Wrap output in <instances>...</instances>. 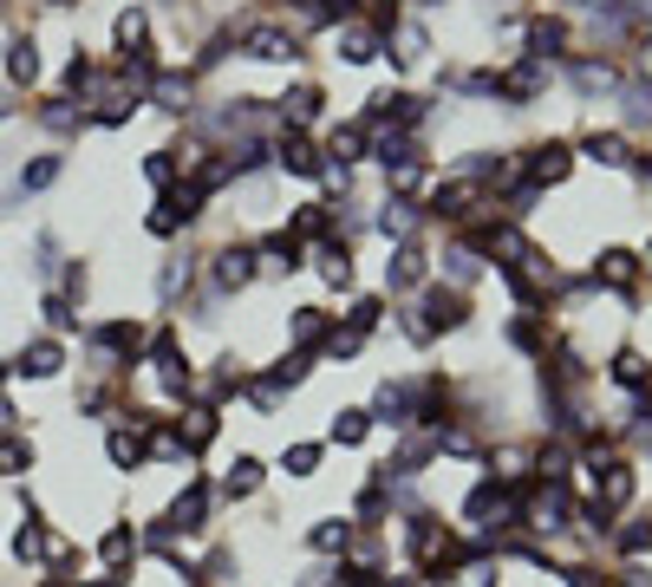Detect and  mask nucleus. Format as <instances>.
Here are the masks:
<instances>
[{"mask_svg":"<svg viewBox=\"0 0 652 587\" xmlns=\"http://www.w3.org/2000/svg\"><path fill=\"white\" fill-rule=\"evenodd\" d=\"M242 53L261 60V66H300L307 60V40L288 33V26H275V20H255V26H242Z\"/></svg>","mask_w":652,"mask_h":587,"instance_id":"obj_1","label":"nucleus"},{"mask_svg":"<svg viewBox=\"0 0 652 587\" xmlns=\"http://www.w3.org/2000/svg\"><path fill=\"white\" fill-rule=\"evenodd\" d=\"M548 78H555V66H542V60H515L509 73H496V98H503L509 111H522V105H535L542 92H548Z\"/></svg>","mask_w":652,"mask_h":587,"instance_id":"obj_2","label":"nucleus"},{"mask_svg":"<svg viewBox=\"0 0 652 587\" xmlns=\"http://www.w3.org/2000/svg\"><path fill=\"white\" fill-rule=\"evenodd\" d=\"M411 320L425 327V340H431V333H457V327L470 320V300L457 288H425V300L411 307Z\"/></svg>","mask_w":652,"mask_h":587,"instance_id":"obj_3","label":"nucleus"},{"mask_svg":"<svg viewBox=\"0 0 652 587\" xmlns=\"http://www.w3.org/2000/svg\"><path fill=\"white\" fill-rule=\"evenodd\" d=\"M568 46H575V33H568V20H562V13H535V20H528V33H522V53H528V60H542V66L568 60Z\"/></svg>","mask_w":652,"mask_h":587,"instance_id":"obj_4","label":"nucleus"},{"mask_svg":"<svg viewBox=\"0 0 652 587\" xmlns=\"http://www.w3.org/2000/svg\"><path fill=\"white\" fill-rule=\"evenodd\" d=\"M568 170H575V150L568 145H535L522 157V183L542 196V190H555V183H568Z\"/></svg>","mask_w":652,"mask_h":587,"instance_id":"obj_5","label":"nucleus"},{"mask_svg":"<svg viewBox=\"0 0 652 587\" xmlns=\"http://www.w3.org/2000/svg\"><path fill=\"white\" fill-rule=\"evenodd\" d=\"M145 105L170 111V118H190V111H196V78H190V73H170V66H163V73L150 78Z\"/></svg>","mask_w":652,"mask_h":587,"instance_id":"obj_6","label":"nucleus"},{"mask_svg":"<svg viewBox=\"0 0 652 587\" xmlns=\"http://www.w3.org/2000/svg\"><path fill=\"white\" fill-rule=\"evenodd\" d=\"M248 281H255V248H235V242H228V248L210 255V288L216 294H242Z\"/></svg>","mask_w":652,"mask_h":587,"instance_id":"obj_7","label":"nucleus"},{"mask_svg":"<svg viewBox=\"0 0 652 587\" xmlns=\"http://www.w3.org/2000/svg\"><path fill=\"white\" fill-rule=\"evenodd\" d=\"M477 203H483V183H470V177H450V183L431 190V216H443V222H470Z\"/></svg>","mask_w":652,"mask_h":587,"instance_id":"obj_8","label":"nucleus"},{"mask_svg":"<svg viewBox=\"0 0 652 587\" xmlns=\"http://www.w3.org/2000/svg\"><path fill=\"white\" fill-rule=\"evenodd\" d=\"M60 366H66V346L60 340H26L7 372H20V378H60Z\"/></svg>","mask_w":652,"mask_h":587,"instance_id":"obj_9","label":"nucleus"},{"mask_svg":"<svg viewBox=\"0 0 652 587\" xmlns=\"http://www.w3.org/2000/svg\"><path fill=\"white\" fill-rule=\"evenodd\" d=\"M92 346H98L105 360H138L145 327H138V320H105V327H92Z\"/></svg>","mask_w":652,"mask_h":587,"instance_id":"obj_10","label":"nucleus"},{"mask_svg":"<svg viewBox=\"0 0 652 587\" xmlns=\"http://www.w3.org/2000/svg\"><path fill=\"white\" fill-rule=\"evenodd\" d=\"M138 548H145V542H138V529H131V522H111V529L98 535V562H105L111 575H131Z\"/></svg>","mask_w":652,"mask_h":587,"instance_id":"obj_11","label":"nucleus"},{"mask_svg":"<svg viewBox=\"0 0 652 587\" xmlns=\"http://www.w3.org/2000/svg\"><path fill=\"white\" fill-rule=\"evenodd\" d=\"M293 268H300V242H293L288 228H275V235L255 242V275H293Z\"/></svg>","mask_w":652,"mask_h":587,"instance_id":"obj_12","label":"nucleus"},{"mask_svg":"<svg viewBox=\"0 0 652 587\" xmlns=\"http://www.w3.org/2000/svg\"><path fill=\"white\" fill-rule=\"evenodd\" d=\"M360 157H372V131H365V118H353V125H333L327 131V163H360Z\"/></svg>","mask_w":652,"mask_h":587,"instance_id":"obj_13","label":"nucleus"},{"mask_svg":"<svg viewBox=\"0 0 652 587\" xmlns=\"http://www.w3.org/2000/svg\"><path fill=\"white\" fill-rule=\"evenodd\" d=\"M333 46H340V60L346 66H365V60H378L385 53V40L365 26V20H346V26H333Z\"/></svg>","mask_w":652,"mask_h":587,"instance_id":"obj_14","label":"nucleus"},{"mask_svg":"<svg viewBox=\"0 0 652 587\" xmlns=\"http://www.w3.org/2000/svg\"><path fill=\"white\" fill-rule=\"evenodd\" d=\"M425 268H431V262H425V248H418V242H398V248H392V262H385V288H392V294L418 288V281H425Z\"/></svg>","mask_w":652,"mask_h":587,"instance_id":"obj_15","label":"nucleus"},{"mask_svg":"<svg viewBox=\"0 0 652 587\" xmlns=\"http://www.w3.org/2000/svg\"><path fill=\"white\" fill-rule=\"evenodd\" d=\"M575 150L587 157V163H600V170H633V150H627L620 131H587Z\"/></svg>","mask_w":652,"mask_h":587,"instance_id":"obj_16","label":"nucleus"},{"mask_svg":"<svg viewBox=\"0 0 652 587\" xmlns=\"http://www.w3.org/2000/svg\"><path fill=\"white\" fill-rule=\"evenodd\" d=\"M313 262H320V281H327V288H353V248H346L340 235L313 242Z\"/></svg>","mask_w":652,"mask_h":587,"instance_id":"obj_17","label":"nucleus"},{"mask_svg":"<svg viewBox=\"0 0 652 587\" xmlns=\"http://www.w3.org/2000/svg\"><path fill=\"white\" fill-rule=\"evenodd\" d=\"M275 163H281L288 177H320V163H327V157L307 145L300 131H281V138H275Z\"/></svg>","mask_w":652,"mask_h":587,"instance_id":"obj_18","label":"nucleus"},{"mask_svg":"<svg viewBox=\"0 0 652 587\" xmlns=\"http://www.w3.org/2000/svg\"><path fill=\"white\" fill-rule=\"evenodd\" d=\"M163 522H170L177 535H190V529H203V522H210V483H190V490H183V497L170 503V515H163Z\"/></svg>","mask_w":652,"mask_h":587,"instance_id":"obj_19","label":"nucleus"},{"mask_svg":"<svg viewBox=\"0 0 652 587\" xmlns=\"http://www.w3.org/2000/svg\"><path fill=\"white\" fill-rule=\"evenodd\" d=\"M568 85L580 98H600V92H620V73L607 60H568Z\"/></svg>","mask_w":652,"mask_h":587,"instance_id":"obj_20","label":"nucleus"},{"mask_svg":"<svg viewBox=\"0 0 652 587\" xmlns=\"http://www.w3.org/2000/svg\"><path fill=\"white\" fill-rule=\"evenodd\" d=\"M633 490H640L633 463H607V470H600V497H594V503L613 515V510H627V503H633Z\"/></svg>","mask_w":652,"mask_h":587,"instance_id":"obj_21","label":"nucleus"},{"mask_svg":"<svg viewBox=\"0 0 652 587\" xmlns=\"http://www.w3.org/2000/svg\"><path fill=\"white\" fill-rule=\"evenodd\" d=\"M111 46H118V60H125V53H145L150 46V13L145 7H125V13L111 20Z\"/></svg>","mask_w":652,"mask_h":587,"instance_id":"obj_22","label":"nucleus"},{"mask_svg":"<svg viewBox=\"0 0 652 587\" xmlns=\"http://www.w3.org/2000/svg\"><path fill=\"white\" fill-rule=\"evenodd\" d=\"M33 78H40V40L13 33L7 40V85H33Z\"/></svg>","mask_w":652,"mask_h":587,"instance_id":"obj_23","label":"nucleus"},{"mask_svg":"<svg viewBox=\"0 0 652 587\" xmlns=\"http://www.w3.org/2000/svg\"><path fill=\"white\" fill-rule=\"evenodd\" d=\"M594 281H600V288H633V281H640V255H633V248H607V255L594 262Z\"/></svg>","mask_w":652,"mask_h":587,"instance_id":"obj_24","label":"nucleus"},{"mask_svg":"<svg viewBox=\"0 0 652 587\" xmlns=\"http://www.w3.org/2000/svg\"><path fill=\"white\" fill-rule=\"evenodd\" d=\"M288 235L300 248H307V242H327V235H333V210H327V203H300L288 216Z\"/></svg>","mask_w":652,"mask_h":587,"instance_id":"obj_25","label":"nucleus"},{"mask_svg":"<svg viewBox=\"0 0 652 587\" xmlns=\"http://www.w3.org/2000/svg\"><path fill=\"white\" fill-rule=\"evenodd\" d=\"M33 118H40L53 138H73V131H85V125H92V118H85V105H73V98H46Z\"/></svg>","mask_w":652,"mask_h":587,"instance_id":"obj_26","label":"nucleus"},{"mask_svg":"<svg viewBox=\"0 0 652 587\" xmlns=\"http://www.w3.org/2000/svg\"><path fill=\"white\" fill-rule=\"evenodd\" d=\"M320 105H327V98H320V85H288V92H281V118H288V131L313 125V118H320Z\"/></svg>","mask_w":652,"mask_h":587,"instance_id":"obj_27","label":"nucleus"},{"mask_svg":"<svg viewBox=\"0 0 652 587\" xmlns=\"http://www.w3.org/2000/svg\"><path fill=\"white\" fill-rule=\"evenodd\" d=\"M60 170H66V157H60V150H40L33 163H20V196L53 190V183H60Z\"/></svg>","mask_w":652,"mask_h":587,"instance_id":"obj_28","label":"nucleus"},{"mask_svg":"<svg viewBox=\"0 0 652 587\" xmlns=\"http://www.w3.org/2000/svg\"><path fill=\"white\" fill-rule=\"evenodd\" d=\"M509 346L528 353V360H548V333H542V313H515L509 320Z\"/></svg>","mask_w":652,"mask_h":587,"instance_id":"obj_29","label":"nucleus"},{"mask_svg":"<svg viewBox=\"0 0 652 587\" xmlns=\"http://www.w3.org/2000/svg\"><path fill=\"white\" fill-rule=\"evenodd\" d=\"M307 548H320V555H346V548H353V522H346V515L313 522V529H307Z\"/></svg>","mask_w":652,"mask_h":587,"instance_id":"obj_30","label":"nucleus"},{"mask_svg":"<svg viewBox=\"0 0 652 587\" xmlns=\"http://www.w3.org/2000/svg\"><path fill=\"white\" fill-rule=\"evenodd\" d=\"M183 170H190V157H177V150H150V157H145L150 190H163V196H170V190L183 183Z\"/></svg>","mask_w":652,"mask_h":587,"instance_id":"obj_31","label":"nucleus"},{"mask_svg":"<svg viewBox=\"0 0 652 587\" xmlns=\"http://www.w3.org/2000/svg\"><path fill=\"white\" fill-rule=\"evenodd\" d=\"M105 457H111L118 470H145V463H150V444L138 438V431H125V425H118V431L105 438Z\"/></svg>","mask_w":652,"mask_h":587,"instance_id":"obj_32","label":"nucleus"},{"mask_svg":"<svg viewBox=\"0 0 652 587\" xmlns=\"http://www.w3.org/2000/svg\"><path fill=\"white\" fill-rule=\"evenodd\" d=\"M378 235H398V242H411V235H418V203H405V196H385V210H378Z\"/></svg>","mask_w":652,"mask_h":587,"instance_id":"obj_33","label":"nucleus"},{"mask_svg":"<svg viewBox=\"0 0 652 587\" xmlns=\"http://www.w3.org/2000/svg\"><path fill=\"white\" fill-rule=\"evenodd\" d=\"M288 333H293V346L307 353V346H320L333 327H327V307H293V320H288Z\"/></svg>","mask_w":652,"mask_h":587,"instance_id":"obj_34","label":"nucleus"},{"mask_svg":"<svg viewBox=\"0 0 652 587\" xmlns=\"http://www.w3.org/2000/svg\"><path fill=\"white\" fill-rule=\"evenodd\" d=\"M607 372H613V385H627V392H652V366L640 360V353H633V346H620Z\"/></svg>","mask_w":652,"mask_h":587,"instance_id":"obj_35","label":"nucleus"},{"mask_svg":"<svg viewBox=\"0 0 652 587\" xmlns=\"http://www.w3.org/2000/svg\"><path fill=\"white\" fill-rule=\"evenodd\" d=\"M443 275H450V288L463 294V288H470V281H477V275H483V255H477L470 242H457V248L443 255Z\"/></svg>","mask_w":652,"mask_h":587,"instance_id":"obj_36","label":"nucleus"},{"mask_svg":"<svg viewBox=\"0 0 652 587\" xmlns=\"http://www.w3.org/2000/svg\"><path fill=\"white\" fill-rule=\"evenodd\" d=\"M255 490H261V463L255 457H235L222 470V497H255Z\"/></svg>","mask_w":652,"mask_h":587,"instance_id":"obj_37","label":"nucleus"},{"mask_svg":"<svg viewBox=\"0 0 652 587\" xmlns=\"http://www.w3.org/2000/svg\"><path fill=\"white\" fill-rule=\"evenodd\" d=\"M190 281H196V268H190V255H170V262L157 268V294H163V300H177V294L190 288Z\"/></svg>","mask_w":652,"mask_h":587,"instance_id":"obj_38","label":"nucleus"},{"mask_svg":"<svg viewBox=\"0 0 652 587\" xmlns=\"http://www.w3.org/2000/svg\"><path fill=\"white\" fill-rule=\"evenodd\" d=\"M33 470V444L20 438V431H7L0 438V477H26Z\"/></svg>","mask_w":652,"mask_h":587,"instance_id":"obj_39","label":"nucleus"},{"mask_svg":"<svg viewBox=\"0 0 652 587\" xmlns=\"http://www.w3.org/2000/svg\"><path fill=\"white\" fill-rule=\"evenodd\" d=\"M385 177H392V190H398V196L411 203V196H418V190L431 183V163H425V157H411V163H398V170H385Z\"/></svg>","mask_w":652,"mask_h":587,"instance_id":"obj_40","label":"nucleus"},{"mask_svg":"<svg viewBox=\"0 0 652 587\" xmlns=\"http://www.w3.org/2000/svg\"><path fill=\"white\" fill-rule=\"evenodd\" d=\"M320 353H327V360H360V353H365V333H360V327H333V333L320 340Z\"/></svg>","mask_w":652,"mask_h":587,"instance_id":"obj_41","label":"nucleus"},{"mask_svg":"<svg viewBox=\"0 0 652 587\" xmlns=\"http://www.w3.org/2000/svg\"><path fill=\"white\" fill-rule=\"evenodd\" d=\"M177 438H183V457L203 450V444L216 438V405H196V412H190V431H177Z\"/></svg>","mask_w":652,"mask_h":587,"instance_id":"obj_42","label":"nucleus"},{"mask_svg":"<svg viewBox=\"0 0 652 587\" xmlns=\"http://www.w3.org/2000/svg\"><path fill=\"white\" fill-rule=\"evenodd\" d=\"M620 105H627V125H652V85H620Z\"/></svg>","mask_w":652,"mask_h":587,"instance_id":"obj_43","label":"nucleus"},{"mask_svg":"<svg viewBox=\"0 0 652 587\" xmlns=\"http://www.w3.org/2000/svg\"><path fill=\"white\" fill-rule=\"evenodd\" d=\"M365 431H372L365 412H333V444H365Z\"/></svg>","mask_w":652,"mask_h":587,"instance_id":"obj_44","label":"nucleus"},{"mask_svg":"<svg viewBox=\"0 0 652 587\" xmlns=\"http://www.w3.org/2000/svg\"><path fill=\"white\" fill-rule=\"evenodd\" d=\"M281 470H288V477H313V470H320V444H288Z\"/></svg>","mask_w":652,"mask_h":587,"instance_id":"obj_45","label":"nucleus"},{"mask_svg":"<svg viewBox=\"0 0 652 587\" xmlns=\"http://www.w3.org/2000/svg\"><path fill=\"white\" fill-rule=\"evenodd\" d=\"M40 313H46L60 333H73V327H78V313H73V300H66V294H46V300H40Z\"/></svg>","mask_w":652,"mask_h":587,"instance_id":"obj_46","label":"nucleus"},{"mask_svg":"<svg viewBox=\"0 0 652 587\" xmlns=\"http://www.w3.org/2000/svg\"><path fill=\"white\" fill-rule=\"evenodd\" d=\"M378 320H385V300H372V294H365V300H353V313H346V327H360V333H372Z\"/></svg>","mask_w":652,"mask_h":587,"instance_id":"obj_47","label":"nucleus"},{"mask_svg":"<svg viewBox=\"0 0 652 587\" xmlns=\"http://www.w3.org/2000/svg\"><path fill=\"white\" fill-rule=\"evenodd\" d=\"M620 548H627V555H646V548H652V522H646V515H640L633 529H620Z\"/></svg>","mask_w":652,"mask_h":587,"instance_id":"obj_48","label":"nucleus"},{"mask_svg":"<svg viewBox=\"0 0 652 587\" xmlns=\"http://www.w3.org/2000/svg\"><path fill=\"white\" fill-rule=\"evenodd\" d=\"M562 581H568V587H607L594 568H580V562H575V568H562Z\"/></svg>","mask_w":652,"mask_h":587,"instance_id":"obj_49","label":"nucleus"},{"mask_svg":"<svg viewBox=\"0 0 652 587\" xmlns=\"http://www.w3.org/2000/svg\"><path fill=\"white\" fill-rule=\"evenodd\" d=\"M620 587H652V568H640V562H633V568H620Z\"/></svg>","mask_w":652,"mask_h":587,"instance_id":"obj_50","label":"nucleus"},{"mask_svg":"<svg viewBox=\"0 0 652 587\" xmlns=\"http://www.w3.org/2000/svg\"><path fill=\"white\" fill-rule=\"evenodd\" d=\"M640 78L652 85V33H640Z\"/></svg>","mask_w":652,"mask_h":587,"instance_id":"obj_51","label":"nucleus"},{"mask_svg":"<svg viewBox=\"0 0 652 587\" xmlns=\"http://www.w3.org/2000/svg\"><path fill=\"white\" fill-rule=\"evenodd\" d=\"M640 268H652V242H646V255H640Z\"/></svg>","mask_w":652,"mask_h":587,"instance_id":"obj_52","label":"nucleus"},{"mask_svg":"<svg viewBox=\"0 0 652 587\" xmlns=\"http://www.w3.org/2000/svg\"><path fill=\"white\" fill-rule=\"evenodd\" d=\"M46 7H78V0H46Z\"/></svg>","mask_w":652,"mask_h":587,"instance_id":"obj_53","label":"nucleus"},{"mask_svg":"<svg viewBox=\"0 0 652 587\" xmlns=\"http://www.w3.org/2000/svg\"><path fill=\"white\" fill-rule=\"evenodd\" d=\"M418 7H443V0H418Z\"/></svg>","mask_w":652,"mask_h":587,"instance_id":"obj_54","label":"nucleus"},{"mask_svg":"<svg viewBox=\"0 0 652 587\" xmlns=\"http://www.w3.org/2000/svg\"><path fill=\"white\" fill-rule=\"evenodd\" d=\"M0 385H7V366H0Z\"/></svg>","mask_w":652,"mask_h":587,"instance_id":"obj_55","label":"nucleus"},{"mask_svg":"<svg viewBox=\"0 0 652 587\" xmlns=\"http://www.w3.org/2000/svg\"><path fill=\"white\" fill-rule=\"evenodd\" d=\"M0 7H7V0H0Z\"/></svg>","mask_w":652,"mask_h":587,"instance_id":"obj_56","label":"nucleus"},{"mask_svg":"<svg viewBox=\"0 0 652 587\" xmlns=\"http://www.w3.org/2000/svg\"><path fill=\"white\" fill-rule=\"evenodd\" d=\"M398 587H405V581H398Z\"/></svg>","mask_w":652,"mask_h":587,"instance_id":"obj_57","label":"nucleus"}]
</instances>
